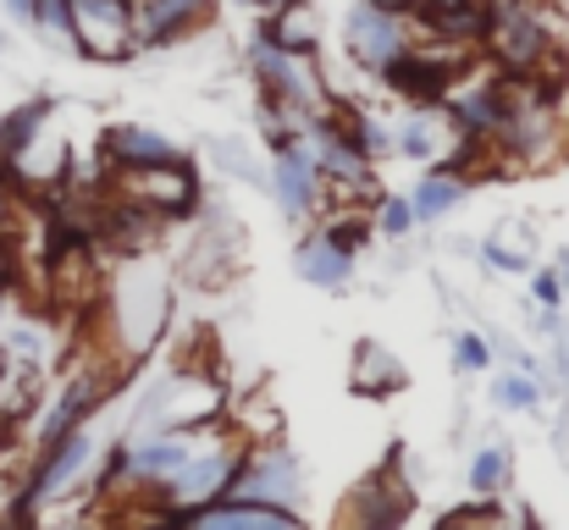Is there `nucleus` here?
I'll list each match as a JSON object with an SVG mask.
<instances>
[{
  "mask_svg": "<svg viewBox=\"0 0 569 530\" xmlns=\"http://www.w3.org/2000/svg\"><path fill=\"white\" fill-rule=\"evenodd\" d=\"M106 327H111V353L128 364H144L161 349L167 321H172V282L156 266H139V254H122V271L100 293Z\"/></svg>",
  "mask_w": 569,
  "mask_h": 530,
  "instance_id": "f257e3e1",
  "label": "nucleus"
},
{
  "mask_svg": "<svg viewBox=\"0 0 569 530\" xmlns=\"http://www.w3.org/2000/svg\"><path fill=\"white\" fill-rule=\"evenodd\" d=\"M481 56L515 78H565V44L542 0H498L492 28L481 39Z\"/></svg>",
  "mask_w": 569,
  "mask_h": 530,
  "instance_id": "f03ea898",
  "label": "nucleus"
},
{
  "mask_svg": "<svg viewBox=\"0 0 569 530\" xmlns=\"http://www.w3.org/2000/svg\"><path fill=\"white\" fill-rule=\"evenodd\" d=\"M243 56H249V78H254V94H260V100L288 106V111H299V117L332 106V89H327V78H321L316 50H288L266 22H254Z\"/></svg>",
  "mask_w": 569,
  "mask_h": 530,
  "instance_id": "7ed1b4c3",
  "label": "nucleus"
},
{
  "mask_svg": "<svg viewBox=\"0 0 569 530\" xmlns=\"http://www.w3.org/2000/svg\"><path fill=\"white\" fill-rule=\"evenodd\" d=\"M227 381L216 376V364H199V359H178L156 392L139 403V420L133 431H150V426H172V431H204L216 420H227Z\"/></svg>",
  "mask_w": 569,
  "mask_h": 530,
  "instance_id": "20e7f679",
  "label": "nucleus"
},
{
  "mask_svg": "<svg viewBox=\"0 0 569 530\" xmlns=\"http://www.w3.org/2000/svg\"><path fill=\"white\" fill-rule=\"evenodd\" d=\"M106 188L139 210H150L156 221H189L204 199V182H199V167L189 156L178 161H156V167H133V172H106Z\"/></svg>",
  "mask_w": 569,
  "mask_h": 530,
  "instance_id": "39448f33",
  "label": "nucleus"
},
{
  "mask_svg": "<svg viewBox=\"0 0 569 530\" xmlns=\"http://www.w3.org/2000/svg\"><path fill=\"white\" fill-rule=\"evenodd\" d=\"M415 39H420V33H415V17H409L403 6L355 0V6L343 11V56H349L360 72H371V78H381Z\"/></svg>",
  "mask_w": 569,
  "mask_h": 530,
  "instance_id": "423d86ee",
  "label": "nucleus"
},
{
  "mask_svg": "<svg viewBox=\"0 0 569 530\" xmlns=\"http://www.w3.org/2000/svg\"><path fill=\"white\" fill-rule=\"evenodd\" d=\"M72 33L67 44L89 61H133L139 44V0H67Z\"/></svg>",
  "mask_w": 569,
  "mask_h": 530,
  "instance_id": "0eeeda50",
  "label": "nucleus"
},
{
  "mask_svg": "<svg viewBox=\"0 0 569 530\" xmlns=\"http://www.w3.org/2000/svg\"><path fill=\"white\" fill-rule=\"evenodd\" d=\"M232 498H260V503H282V509H299L305 503V464L299 453L282 442V437H266V442H249L243 448V464L227 487Z\"/></svg>",
  "mask_w": 569,
  "mask_h": 530,
  "instance_id": "6e6552de",
  "label": "nucleus"
},
{
  "mask_svg": "<svg viewBox=\"0 0 569 530\" xmlns=\"http://www.w3.org/2000/svg\"><path fill=\"white\" fill-rule=\"evenodd\" d=\"M271 199H277V210L288 216V221H299V227H310L327 204H332V193H327V177L316 167V156H310V144L305 139H293V144H282V150H271Z\"/></svg>",
  "mask_w": 569,
  "mask_h": 530,
  "instance_id": "1a4fd4ad",
  "label": "nucleus"
},
{
  "mask_svg": "<svg viewBox=\"0 0 569 530\" xmlns=\"http://www.w3.org/2000/svg\"><path fill=\"white\" fill-rule=\"evenodd\" d=\"M409 514H415V492H409V481H403V470H398V453L381 464L377 476H366V481L349 492V503L338 509V520L371 526V530L409 526Z\"/></svg>",
  "mask_w": 569,
  "mask_h": 530,
  "instance_id": "9d476101",
  "label": "nucleus"
},
{
  "mask_svg": "<svg viewBox=\"0 0 569 530\" xmlns=\"http://www.w3.org/2000/svg\"><path fill=\"white\" fill-rule=\"evenodd\" d=\"M392 139L398 156L420 167H459V144H465V133L448 122L442 106H409V117L392 122Z\"/></svg>",
  "mask_w": 569,
  "mask_h": 530,
  "instance_id": "9b49d317",
  "label": "nucleus"
},
{
  "mask_svg": "<svg viewBox=\"0 0 569 530\" xmlns=\"http://www.w3.org/2000/svg\"><path fill=\"white\" fill-rule=\"evenodd\" d=\"M94 156H100L106 172H133V167H156V161H178V156H189V150H183L172 133L150 128V122H111V128L100 133Z\"/></svg>",
  "mask_w": 569,
  "mask_h": 530,
  "instance_id": "f8f14e48",
  "label": "nucleus"
},
{
  "mask_svg": "<svg viewBox=\"0 0 569 530\" xmlns=\"http://www.w3.org/2000/svg\"><path fill=\"white\" fill-rule=\"evenodd\" d=\"M355 249L349 243H338L321 221H310L305 227V238L293 243V271H299V282H310V288H321V293H343L349 288V277H355Z\"/></svg>",
  "mask_w": 569,
  "mask_h": 530,
  "instance_id": "ddd939ff",
  "label": "nucleus"
},
{
  "mask_svg": "<svg viewBox=\"0 0 569 530\" xmlns=\"http://www.w3.org/2000/svg\"><path fill=\"white\" fill-rule=\"evenodd\" d=\"M178 526H232V530H293L305 526V509H282V503H260V498H232V492H221V498H210V503H199L189 509Z\"/></svg>",
  "mask_w": 569,
  "mask_h": 530,
  "instance_id": "4468645a",
  "label": "nucleus"
},
{
  "mask_svg": "<svg viewBox=\"0 0 569 530\" xmlns=\"http://www.w3.org/2000/svg\"><path fill=\"white\" fill-rule=\"evenodd\" d=\"M409 387V370H403V359L377 343V338H360L355 343V359H349V392L355 398H392V392H403Z\"/></svg>",
  "mask_w": 569,
  "mask_h": 530,
  "instance_id": "2eb2a0df",
  "label": "nucleus"
},
{
  "mask_svg": "<svg viewBox=\"0 0 569 530\" xmlns=\"http://www.w3.org/2000/svg\"><path fill=\"white\" fill-rule=\"evenodd\" d=\"M470 188H476V177L459 172V167H426V177L409 188L415 221L426 227V221H442V216H453V210L470 199Z\"/></svg>",
  "mask_w": 569,
  "mask_h": 530,
  "instance_id": "dca6fc26",
  "label": "nucleus"
},
{
  "mask_svg": "<svg viewBox=\"0 0 569 530\" xmlns=\"http://www.w3.org/2000/svg\"><path fill=\"white\" fill-rule=\"evenodd\" d=\"M50 100H22L17 111H6L0 117V167H17L33 144H39V133H44V122H50Z\"/></svg>",
  "mask_w": 569,
  "mask_h": 530,
  "instance_id": "f3484780",
  "label": "nucleus"
},
{
  "mask_svg": "<svg viewBox=\"0 0 569 530\" xmlns=\"http://www.w3.org/2000/svg\"><path fill=\"white\" fill-rule=\"evenodd\" d=\"M288 50H321V17L310 0H271L260 17Z\"/></svg>",
  "mask_w": 569,
  "mask_h": 530,
  "instance_id": "a211bd4d",
  "label": "nucleus"
},
{
  "mask_svg": "<svg viewBox=\"0 0 569 530\" xmlns=\"http://www.w3.org/2000/svg\"><path fill=\"white\" fill-rule=\"evenodd\" d=\"M465 481H470L476 498H503L509 481H515V453H509V442H487V448H476Z\"/></svg>",
  "mask_w": 569,
  "mask_h": 530,
  "instance_id": "6ab92c4d",
  "label": "nucleus"
},
{
  "mask_svg": "<svg viewBox=\"0 0 569 530\" xmlns=\"http://www.w3.org/2000/svg\"><path fill=\"white\" fill-rule=\"evenodd\" d=\"M492 403L498 409H509V414H542V381H537V370H503L498 381H492Z\"/></svg>",
  "mask_w": 569,
  "mask_h": 530,
  "instance_id": "aec40b11",
  "label": "nucleus"
},
{
  "mask_svg": "<svg viewBox=\"0 0 569 530\" xmlns=\"http://www.w3.org/2000/svg\"><path fill=\"white\" fill-rule=\"evenodd\" d=\"M420 221H415V204H409V193H377L371 199V232L387 238V243H398V238H409Z\"/></svg>",
  "mask_w": 569,
  "mask_h": 530,
  "instance_id": "412c9836",
  "label": "nucleus"
},
{
  "mask_svg": "<svg viewBox=\"0 0 569 530\" xmlns=\"http://www.w3.org/2000/svg\"><path fill=\"white\" fill-rule=\"evenodd\" d=\"M492 364V338L487 332H459L453 338V370L459 376H476V370H487Z\"/></svg>",
  "mask_w": 569,
  "mask_h": 530,
  "instance_id": "4be33fe9",
  "label": "nucleus"
},
{
  "mask_svg": "<svg viewBox=\"0 0 569 530\" xmlns=\"http://www.w3.org/2000/svg\"><path fill=\"white\" fill-rule=\"evenodd\" d=\"M481 260H487L492 271H503V277H526V271H531V249H526V243L515 249V243H503V238H487V243H481Z\"/></svg>",
  "mask_w": 569,
  "mask_h": 530,
  "instance_id": "5701e85b",
  "label": "nucleus"
},
{
  "mask_svg": "<svg viewBox=\"0 0 569 530\" xmlns=\"http://www.w3.org/2000/svg\"><path fill=\"white\" fill-rule=\"evenodd\" d=\"M526 277H531L537 310H565V277H559V266H531Z\"/></svg>",
  "mask_w": 569,
  "mask_h": 530,
  "instance_id": "b1692460",
  "label": "nucleus"
},
{
  "mask_svg": "<svg viewBox=\"0 0 569 530\" xmlns=\"http://www.w3.org/2000/svg\"><path fill=\"white\" fill-rule=\"evenodd\" d=\"M33 28H39V33H50V39H67V33H72V11H67V0H39Z\"/></svg>",
  "mask_w": 569,
  "mask_h": 530,
  "instance_id": "393cba45",
  "label": "nucleus"
},
{
  "mask_svg": "<svg viewBox=\"0 0 569 530\" xmlns=\"http://www.w3.org/2000/svg\"><path fill=\"white\" fill-rule=\"evenodd\" d=\"M210 161L227 167V172H249V156H243V144H232V139H216V144H210Z\"/></svg>",
  "mask_w": 569,
  "mask_h": 530,
  "instance_id": "a878e982",
  "label": "nucleus"
},
{
  "mask_svg": "<svg viewBox=\"0 0 569 530\" xmlns=\"http://www.w3.org/2000/svg\"><path fill=\"white\" fill-rule=\"evenodd\" d=\"M0 11H6L11 22H22V28H33V11H39V0H0Z\"/></svg>",
  "mask_w": 569,
  "mask_h": 530,
  "instance_id": "bb28decb",
  "label": "nucleus"
},
{
  "mask_svg": "<svg viewBox=\"0 0 569 530\" xmlns=\"http://www.w3.org/2000/svg\"><path fill=\"white\" fill-rule=\"evenodd\" d=\"M17 282V249H11V238H0V293Z\"/></svg>",
  "mask_w": 569,
  "mask_h": 530,
  "instance_id": "cd10ccee",
  "label": "nucleus"
},
{
  "mask_svg": "<svg viewBox=\"0 0 569 530\" xmlns=\"http://www.w3.org/2000/svg\"><path fill=\"white\" fill-rule=\"evenodd\" d=\"M559 277H565V299H569V254L559 260Z\"/></svg>",
  "mask_w": 569,
  "mask_h": 530,
  "instance_id": "c85d7f7f",
  "label": "nucleus"
}]
</instances>
